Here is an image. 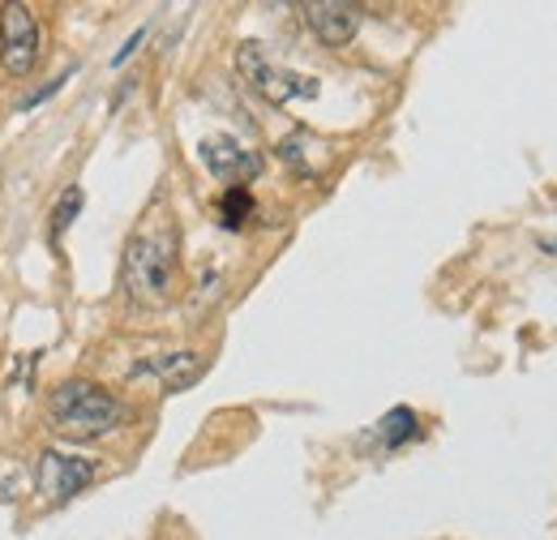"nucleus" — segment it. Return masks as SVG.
Listing matches in <instances>:
<instances>
[{"mask_svg": "<svg viewBox=\"0 0 557 540\" xmlns=\"http://www.w3.org/2000/svg\"><path fill=\"white\" fill-rule=\"evenodd\" d=\"M300 13L309 22V30L326 48H348L351 39H356V30H360V9L348 4V0H309Z\"/></svg>", "mask_w": 557, "mask_h": 540, "instance_id": "nucleus-7", "label": "nucleus"}, {"mask_svg": "<svg viewBox=\"0 0 557 540\" xmlns=\"http://www.w3.org/2000/svg\"><path fill=\"white\" fill-rule=\"evenodd\" d=\"M236 69L271 103H292V99H313L318 95V82L313 77H300V73H287V69L271 65V57L258 44H240L236 48Z\"/></svg>", "mask_w": 557, "mask_h": 540, "instance_id": "nucleus-3", "label": "nucleus"}, {"mask_svg": "<svg viewBox=\"0 0 557 540\" xmlns=\"http://www.w3.org/2000/svg\"><path fill=\"white\" fill-rule=\"evenodd\" d=\"M176 283V228H146L125 245V287L141 305L168 300Z\"/></svg>", "mask_w": 557, "mask_h": 540, "instance_id": "nucleus-1", "label": "nucleus"}, {"mask_svg": "<svg viewBox=\"0 0 557 540\" xmlns=\"http://www.w3.org/2000/svg\"><path fill=\"white\" fill-rule=\"evenodd\" d=\"M0 65L9 77H26L39 65V22L30 4L0 9Z\"/></svg>", "mask_w": 557, "mask_h": 540, "instance_id": "nucleus-4", "label": "nucleus"}, {"mask_svg": "<svg viewBox=\"0 0 557 540\" xmlns=\"http://www.w3.org/2000/svg\"><path fill=\"white\" fill-rule=\"evenodd\" d=\"M202 369H207V360L198 352H168V356H154L141 365V373H154L168 391H185L189 382L202 378Z\"/></svg>", "mask_w": 557, "mask_h": 540, "instance_id": "nucleus-8", "label": "nucleus"}, {"mask_svg": "<svg viewBox=\"0 0 557 540\" xmlns=\"http://www.w3.org/2000/svg\"><path fill=\"white\" fill-rule=\"evenodd\" d=\"M52 416H57V429H65L73 438H99L121 425V404L103 386L73 378L52 391Z\"/></svg>", "mask_w": 557, "mask_h": 540, "instance_id": "nucleus-2", "label": "nucleus"}, {"mask_svg": "<svg viewBox=\"0 0 557 540\" xmlns=\"http://www.w3.org/2000/svg\"><path fill=\"white\" fill-rule=\"evenodd\" d=\"M253 214V198H249V189H227L223 198H219V223H227V228H240L245 219Z\"/></svg>", "mask_w": 557, "mask_h": 540, "instance_id": "nucleus-10", "label": "nucleus"}, {"mask_svg": "<svg viewBox=\"0 0 557 540\" xmlns=\"http://www.w3.org/2000/svg\"><path fill=\"white\" fill-rule=\"evenodd\" d=\"M198 155H202V163H207V172L214 181H227V189H245L258 172H262V155L258 150H245L236 137H207L202 146H198Z\"/></svg>", "mask_w": 557, "mask_h": 540, "instance_id": "nucleus-5", "label": "nucleus"}, {"mask_svg": "<svg viewBox=\"0 0 557 540\" xmlns=\"http://www.w3.org/2000/svg\"><path fill=\"white\" fill-rule=\"evenodd\" d=\"M377 433H382L386 446H404V442L417 433V412H412V407H395V412H386L382 425H377Z\"/></svg>", "mask_w": 557, "mask_h": 540, "instance_id": "nucleus-9", "label": "nucleus"}, {"mask_svg": "<svg viewBox=\"0 0 557 540\" xmlns=\"http://www.w3.org/2000/svg\"><path fill=\"white\" fill-rule=\"evenodd\" d=\"M95 480V464L82 455H61V451H44L39 455V489L52 502H70L73 493H82Z\"/></svg>", "mask_w": 557, "mask_h": 540, "instance_id": "nucleus-6", "label": "nucleus"}, {"mask_svg": "<svg viewBox=\"0 0 557 540\" xmlns=\"http://www.w3.org/2000/svg\"><path fill=\"white\" fill-rule=\"evenodd\" d=\"M141 39H146V30H134V35H129V44H125V48H121V52L112 57V69H121V65H125V61H129V57L138 52V44H141Z\"/></svg>", "mask_w": 557, "mask_h": 540, "instance_id": "nucleus-12", "label": "nucleus"}, {"mask_svg": "<svg viewBox=\"0 0 557 540\" xmlns=\"http://www.w3.org/2000/svg\"><path fill=\"white\" fill-rule=\"evenodd\" d=\"M77 210H82V189L70 185V189L61 194V202L52 206V236H61V232L70 228L73 219H77Z\"/></svg>", "mask_w": 557, "mask_h": 540, "instance_id": "nucleus-11", "label": "nucleus"}]
</instances>
